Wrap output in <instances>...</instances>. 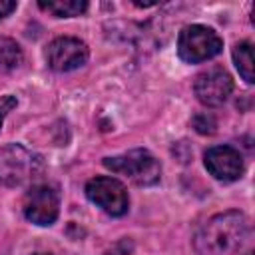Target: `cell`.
Listing matches in <instances>:
<instances>
[{
    "label": "cell",
    "mask_w": 255,
    "mask_h": 255,
    "mask_svg": "<svg viewBox=\"0 0 255 255\" xmlns=\"http://www.w3.org/2000/svg\"><path fill=\"white\" fill-rule=\"evenodd\" d=\"M249 237V221L241 211L213 215L195 235L199 255H227L237 251Z\"/></svg>",
    "instance_id": "6da1fadb"
},
{
    "label": "cell",
    "mask_w": 255,
    "mask_h": 255,
    "mask_svg": "<svg viewBox=\"0 0 255 255\" xmlns=\"http://www.w3.org/2000/svg\"><path fill=\"white\" fill-rule=\"evenodd\" d=\"M42 169V159L20 143L0 147V183L18 187L32 181Z\"/></svg>",
    "instance_id": "7a4b0ae2"
},
{
    "label": "cell",
    "mask_w": 255,
    "mask_h": 255,
    "mask_svg": "<svg viewBox=\"0 0 255 255\" xmlns=\"http://www.w3.org/2000/svg\"><path fill=\"white\" fill-rule=\"evenodd\" d=\"M104 165L114 173H120L135 185H153L159 181L161 165L147 149H131L122 155L104 157Z\"/></svg>",
    "instance_id": "3957f363"
},
{
    "label": "cell",
    "mask_w": 255,
    "mask_h": 255,
    "mask_svg": "<svg viewBox=\"0 0 255 255\" xmlns=\"http://www.w3.org/2000/svg\"><path fill=\"white\" fill-rule=\"evenodd\" d=\"M223 48V40L219 34L203 24L185 26L177 38V54L187 64H199L217 56Z\"/></svg>",
    "instance_id": "277c9868"
},
{
    "label": "cell",
    "mask_w": 255,
    "mask_h": 255,
    "mask_svg": "<svg viewBox=\"0 0 255 255\" xmlns=\"http://www.w3.org/2000/svg\"><path fill=\"white\" fill-rule=\"evenodd\" d=\"M86 195H88V199L92 203L102 207L112 217L124 215L128 211V207H129L128 189L116 177H108V175L92 177L86 183Z\"/></svg>",
    "instance_id": "5b68a950"
},
{
    "label": "cell",
    "mask_w": 255,
    "mask_h": 255,
    "mask_svg": "<svg viewBox=\"0 0 255 255\" xmlns=\"http://www.w3.org/2000/svg\"><path fill=\"white\" fill-rule=\"evenodd\" d=\"M60 211V193L54 185L40 183L28 189L24 197V215L36 225H52L58 219Z\"/></svg>",
    "instance_id": "8992f818"
},
{
    "label": "cell",
    "mask_w": 255,
    "mask_h": 255,
    "mask_svg": "<svg viewBox=\"0 0 255 255\" xmlns=\"http://www.w3.org/2000/svg\"><path fill=\"white\" fill-rule=\"evenodd\" d=\"M90 52L88 46L78 40V38H70V36H62L56 38L48 44L46 48V60L48 66L56 72H70L76 70L80 66L86 64Z\"/></svg>",
    "instance_id": "52a82bcc"
},
{
    "label": "cell",
    "mask_w": 255,
    "mask_h": 255,
    "mask_svg": "<svg viewBox=\"0 0 255 255\" xmlns=\"http://www.w3.org/2000/svg\"><path fill=\"white\" fill-rule=\"evenodd\" d=\"M193 90L197 100L203 106L215 108V106H221L231 96L233 80L223 68H209L207 72H201L195 78Z\"/></svg>",
    "instance_id": "ba28073f"
},
{
    "label": "cell",
    "mask_w": 255,
    "mask_h": 255,
    "mask_svg": "<svg viewBox=\"0 0 255 255\" xmlns=\"http://www.w3.org/2000/svg\"><path fill=\"white\" fill-rule=\"evenodd\" d=\"M205 167L219 181H235L243 175V157L231 145H215L205 151Z\"/></svg>",
    "instance_id": "9c48e42d"
},
{
    "label": "cell",
    "mask_w": 255,
    "mask_h": 255,
    "mask_svg": "<svg viewBox=\"0 0 255 255\" xmlns=\"http://www.w3.org/2000/svg\"><path fill=\"white\" fill-rule=\"evenodd\" d=\"M38 6L44 12H50L58 18H72V16H80L88 10V2L86 0H40Z\"/></svg>",
    "instance_id": "30bf717a"
},
{
    "label": "cell",
    "mask_w": 255,
    "mask_h": 255,
    "mask_svg": "<svg viewBox=\"0 0 255 255\" xmlns=\"http://www.w3.org/2000/svg\"><path fill=\"white\" fill-rule=\"evenodd\" d=\"M233 62L239 70V74L243 76V80L247 84H253L255 76H253V46L251 42H239L233 48Z\"/></svg>",
    "instance_id": "8fae6325"
},
{
    "label": "cell",
    "mask_w": 255,
    "mask_h": 255,
    "mask_svg": "<svg viewBox=\"0 0 255 255\" xmlns=\"http://www.w3.org/2000/svg\"><path fill=\"white\" fill-rule=\"evenodd\" d=\"M22 64V48L12 38H0V70L8 72Z\"/></svg>",
    "instance_id": "7c38bea8"
},
{
    "label": "cell",
    "mask_w": 255,
    "mask_h": 255,
    "mask_svg": "<svg viewBox=\"0 0 255 255\" xmlns=\"http://www.w3.org/2000/svg\"><path fill=\"white\" fill-rule=\"evenodd\" d=\"M193 126H195V129H197L199 133H213V131H215V122H213V118L207 116V114L195 116Z\"/></svg>",
    "instance_id": "4fadbf2b"
},
{
    "label": "cell",
    "mask_w": 255,
    "mask_h": 255,
    "mask_svg": "<svg viewBox=\"0 0 255 255\" xmlns=\"http://www.w3.org/2000/svg\"><path fill=\"white\" fill-rule=\"evenodd\" d=\"M16 108V98L14 96H0V128H2V120L6 118L8 112H12Z\"/></svg>",
    "instance_id": "5bb4252c"
},
{
    "label": "cell",
    "mask_w": 255,
    "mask_h": 255,
    "mask_svg": "<svg viewBox=\"0 0 255 255\" xmlns=\"http://www.w3.org/2000/svg\"><path fill=\"white\" fill-rule=\"evenodd\" d=\"M14 10H16V2H12V0H0V20H4Z\"/></svg>",
    "instance_id": "9a60e30c"
},
{
    "label": "cell",
    "mask_w": 255,
    "mask_h": 255,
    "mask_svg": "<svg viewBox=\"0 0 255 255\" xmlns=\"http://www.w3.org/2000/svg\"><path fill=\"white\" fill-rule=\"evenodd\" d=\"M34 255H50V253H34Z\"/></svg>",
    "instance_id": "2e32d148"
},
{
    "label": "cell",
    "mask_w": 255,
    "mask_h": 255,
    "mask_svg": "<svg viewBox=\"0 0 255 255\" xmlns=\"http://www.w3.org/2000/svg\"><path fill=\"white\" fill-rule=\"evenodd\" d=\"M247 255H253V253H247Z\"/></svg>",
    "instance_id": "e0dca14e"
}]
</instances>
